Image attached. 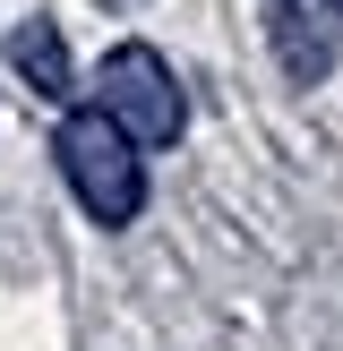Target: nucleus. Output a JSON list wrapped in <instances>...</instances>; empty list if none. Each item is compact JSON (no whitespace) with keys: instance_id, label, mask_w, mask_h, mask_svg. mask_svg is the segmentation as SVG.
<instances>
[{"instance_id":"obj_1","label":"nucleus","mask_w":343,"mask_h":351,"mask_svg":"<svg viewBox=\"0 0 343 351\" xmlns=\"http://www.w3.org/2000/svg\"><path fill=\"white\" fill-rule=\"evenodd\" d=\"M51 154H60V180L78 189V206L103 223V232H120V223L146 206V163H137V146L103 112H69L60 137H51Z\"/></svg>"},{"instance_id":"obj_3","label":"nucleus","mask_w":343,"mask_h":351,"mask_svg":"<svg viewBox=\"0 0 343 351\" xmlns=\"http://www.w3.org/2000/svg\"><path fill=\"white\" fill-rule=\"evenodd\" d=\"M9 60H17V77H26L43 103H69V95H78V77H69V43H60L51 17H26V26L9 34Z\"/></svg>"},{"instance_id":"obj_2","label":"nucleus","mask_w":343,"mask_h":351,"mask_svg":"<svg viewBox=\"0 0 343 351\" xmlns=\"http://www.w3.org/2000/svg\"><path fill=\"white\" fill-rule=\"evenodd\" d=\"M95 112L112 120L129 146H172L189 129V95L172 77V60L154 43H120L103 51V77H95Z\"/></svg>"}]
</instances>
